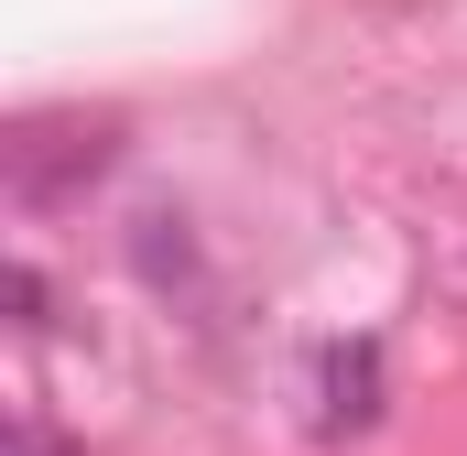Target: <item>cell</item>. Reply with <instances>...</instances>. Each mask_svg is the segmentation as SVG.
I'll use <instances>...</instances> for the list:
<instances>
[{"label":"cell","instance_id":"6da1fadb","mask_svg":"<svg viewBox=\"0 0 467 456\" xmlns=\"http://www.w3.org/2000/svg\"><path fill=\"white\" fill-rule=\"evenodd\" d=\"M109 163H119V119H11V141H0V174L22 207H55V196L99 185Z\"/></svg>","mask_w":467,"mask_h":456},{"label":"cell","instance_id":"7a4b0ae2","mask_svg":"<svg viewBox=\"0 0 467 456\" xmlns=\"http://www.w3.org/2000/svg\"><path fill=\"white\" fill-rule=\"evenodd\" d=\"M380 424V337H337L316 358V435H369Z\"/></svg>","mask_w":467,"mask_h":456},{"label":"cell","instance_id":"3957f363","mask_svg":"<svg viewBox=\"0 0 467 456\" xmlns=\"http://www.w3.org/2000/svg\"><path fill=\"white\" fill-rule=\"evenodd\" d=\"M0 305H11V326H44V305H55V294H44V272H33V261H11V272H0Z\"/></svg>","mask_w":467,"mask_h":456},{"label":"cell","instance_id":"277c9868","mask_svg":"<svg viewBox=\"0 0 467 456\" xmlns=\"http://www.w3.org/2000/svg\"><path fill=\"white\" fill-rule=\"evenodd\" d=\"M11 456H77V446H66L55 424H33V413H22V424H11Z\"/></svg>","mask_w":467,"mask_h":456}]
</instances>
